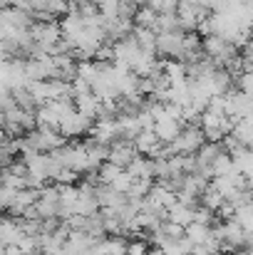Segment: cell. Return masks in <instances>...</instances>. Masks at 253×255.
I'll list each match as a JSON object with an SVG mask.
<instances>
[{
	"label": "cell",
	"instance_id": "7c38bea8",
	"mask_svg": "<svg viewBox=\"0 0 253 255\" xmlns=\"http://www.w3.org/2000/svg\"><path fill=\"white\" fill-rule=\"evenodd\" d=\"M129 243L122 238V236H114V238H99L87 255H127Z\"/></svg>",
	"mask_w": 253,
	"mask_h": 255
},
{
	"label": "cell",
	"instance_id": "f546056e",
	"mask_svg": "<svg viewBox=\"0 0 253 255\" xmlns=\"http://www.w3.org/2000/svg\"><path fill=\"white\" fill-rule=\"evenodd\" d=\"M77 176H80L77 171L62 169L60 173H57V176H55V181H57V183H75V181H77Z\"/></svg>",
	"mask_w": 253,
	"mask_h": 255
},
{
	"label": "cell",
	"instance_id": "e575fe53",
	"mask_svg": "<svg viewBox=\"0 0 253 255\" xmlns=\"http://www.w3.org/2000/svg\"><path fill=\"white\" fill-rule=\"evenodd\" d=\"M251 149H253V146H251Z\"/></svg>",
	"mask_w": 253,
	"mask_h": 255
},
{
	"label": "cell",
	"instance_id": "e0dca14e",
	"mask_svg": "<svg viewBox=\"0 0 253 255\" xmlns=\"http://www.w3.org/2000/svg\"><path fill=\"white\" fill-rule=\"evenodd\" d=\"M132 37L137 40V45H139L144 52H157V40H159V32H157V30H149V27H134Z\"/></svg>",
	"mask_w": 253,
	"mask_h": 255
},
{
	"label": "cell",
	"instance_id": "f1b7e54d",
	"mask_svg": "<svg viewBox=\"0 0 253 255\" xmlns=\"http://www.w3.org/2000/svg\"><path fill=\"white\" fill-rule=\"evenodd\" d=\"M15 196H17V188H10V186H2V188H0V203H2V208H5V211L12 206Z\"/></svg>",
	"mask_w": 253,
	"mask_h": 255
},
{
	"label": "cell",
	"instance_id": "83f0119b",
	"mask_svg": "<svg viewBox=\"0 0 253 255\" xmlns=\"http://www.w3.org/2000/svg\"><path fill=\"white\" fill-rule=\"evenodd\" d=\"M149 243L144 241V238H137V241H132L129 243V248H127V255H149Z\"/></svg>",
	"mask_w": 253,
	"mask_h": 255
},
{
	"label": "cell",
	"instance_id": "4dcf8cb0",
	"mask_svg": "<svg viewBox=\"0 0 253 255\" xmlns=\"http://www.w3.org/2000/svg\"><path fill=\"white\" fill-rule=\"evenodd\" d=\"M241 57L246 60V65H249V67H253V37L244 45V47H241Z\"/></svg>",
	"mask_w": 253,
	"mask_h": 255
},
{
	"label": "cell",
	"instance_id": "277c9868",
	"mask_svg": "<svg viewBox=\"0 0 253 255\" xmlns=\"http://www.w3.org/2000/svg\"><path fill=\"white\" fill-rule=\"evenodd\" d=\"M179 20H181V30H186V32H194V30H199V25L211 15V10L209 7H204V5H199V2H186V0H181L179 2Z\"/></svg>",
	"mask_w": 253,
	"mask_h": 255
},
{
	"label": "cell",
	"instance_id": "6da1fadb",
	"mask_svg": "<svg viewBox=\"0 0 253 255\" xmlns=\"http://www.w3.org/2000/svg\"><path fill=\"white\" fill-rule=\"evenodd\" d=\"M75 112V99H52L37 107V124L42 127H52L60 129V124L65 122V117Z\"/></svg>",
	"mask_w": 253,
	"mask_h": 255
},
{
	"label": "cell",
	"instance_id": "5bb4252c",
	"mask_svg": "<svg viewBox=\"0 0 253 255\" xmlns=\"http://www.w3.org/2000/svg\"><path fill=\"white\" fill-rule=\"evenodd\" d=\"M127 171L134 176V178H157V171H154V159L152 156H144V154H139L129 166Z\"/></svg>",
	"mask_w": 253,
	"mask_h": 255
},
{
	"label": "cell",
	"instance_id": "4fadbf2b",
	"mask_svg": "<svg viewBox=\"0 0 253 255\" xmlns=\"http://www.w3.org/2000/svg\"><path fill=\"white\" fill-rule=\"evenodd\" d=\"M75 107L84 112V114H89L92 119H97L99 117V109H102V97L94 92V89H89V92H80V94H75Z\"/></svg>",
	"mask_w": 253,
	"mask_h": 255
},
{
	"label": "cell",
	"instance_id": "484cf974",
	"mask_svg": "<svg viewBox=\"0 0 253 255\" xmlns=\"http://www.w3.org/2000/svg\"><path fill=\"white\" fill-rule=\"evenodd\" d=\"M236 87H239L241 92H249V94H253V67H249L246 72H241V75L236 77Z\"/></svg>",
	"mask_w": 253,
	"mask_h": 255
},
{
	"label": "cell",
	"instance_id": "30bf717a",
	"mask_svg": "<svg viewBox=\"0 0 253 255\" xmlns=\"http://www.w3.org/2000/svg\"><path fill=\"white\" fill-rule=\"evenodd\" d=\"M25 228H22V221L20 216H7L0 226V241L2 246H20V241L25 238Z\"/></svg>",
	"mask_w": 253,
	"mask_h": 255
},
{
	"label": "cell",
	"instance_id": "7a4b0ae2",
	"mask_svg": "<svg viewBox=\"0 0 253 255\" xmlns=\"http://www.w3.org/2000/svg\"><path fill=\"white\" fill-rule=\"evenodd\" d=\"M157 52L164 55V57H171V60H184L186 57V30L159 32Z\"/></svg>",
	"mask_w": 253,
	"mask_h": 255
},
{
	"label": "cell",
	"instance_id": "ffe728a7",
	"mask_svg": "<svg viewBox=\"0 0 253 255\" xmlns=\"http://www.w3.org/2000/svg\"><path fill=\"white\" fill-rule=\"evenodd\" d=\"M224 203H226V196H224L214 183H209L206 191L201 193V206H206V208H211V211H219Z\"/></svg>",
	"mask_w": 253,
	"mask_h": 255
},
{
	"label": "cell",
	"instance_id": "d6986e66",
	"mask_svg": "<svg viewBox=\"0 0 253 255\" xmlns=\"http://www.w3.org/2000/svg\"><path fill=\"white\" fill-rule=\"evenodd\" d=\"M244 146H253V117H246V119H239L236 122V127H234V131H231Z\"/></svg>",
	"mask_w": 253,
	"mask_h": 255
},
{
	"label": "cell",
	"instance_id": "9c48e42d",
	"mask_svg": "<svg viewBox=\"0 0 253 255\" xmlns=\"http://www.w3.org/2000/svg\"><path fill=\"white\" fill-rule=\"evenodd\" d=\"M137 156H139V151H137L134 141L119 139V141H114V144L109 146V159H107V161H112V164H117V166L127 169V166H129Z\"/></svg>",
	"mask_w": 253,
	"mask_h": 255
},
{
	"label": "cell",
	"instance_id": "cb8c5ba5",
	"mask_svg": "<svg viewBox=\"0 0 253 255\" xmlns=\"http://www.w3.org/2000/svg\"><path fill=\"white\" fill-rule=\"evenodd\" d=\"M221 241L216 238V233L209 238V241H204V243H196L194 246V255H219L221 253Z\"/></svg>",
	"mask_w": 253,
	"mask_h": 255
},
{
	"label": "cell",
	"instance_id": "603a6c76",
	"mask_svg": "<svg viewBox=\"0 0 253 255\" xmlns=\"http://www.w3.org/2000/svg\"><path fill=\"white\" fill-rule=\"evenodd\" d=\"M244 228H246V233L251 236L253 233V201H249V203H244V206H239L236 208V216H234Z\"/></svg>",
	"mask_w": 253,
	"mask_h": 255
},
{
	"label": "cell",
	"instance_id": "8992f818",
	"mask_svg": "<svg viewBox=\"0 0 253 255\" xmlns=\"http://www.w3.org/2000/svg\"><path fill=\"white\" fill-rule=\"evenodd\" d=\"M57 151H60V156H62V164H65L67 169L77 171V173L92 171L87 144H70V146H62V149H57Z\"/></svg>",
	"mask_w": 253,
	"mask_h": 255
},
{
	"label": "cell",
	"instance_id": "1f68e13d",
	"mask_svg": "<svg viewBox=\"0 0 253 255\" xmlns=\"http://www.w3.org/2000/svg\"><path fill=\"white\" fill-rule=\"evenodd\" d=\"M124 2H129V5H134V7H142V5H147V0H124Z\"/></svg>",
	"mask_w": 253,
	"mask_h": 255
},
{
	"label": "cell",
	"instance_id": "2e32d148",
	"mask_svg": "<svg viewBox=\"0 0 253 255\" xmlns=\"http://www.w3.org/2000/svg\"><path fill=\"white\" fill-rule=\"evenodd\" d=\"M194 211H196V208H191V206L176 201V203L167 211V221H174V223H179V226L186 228L189 223H194Z\"/></svg>",
	"mask_w": 253,
	"mask_h": 255
},
{
	"label": "cell",
	"instance_id": "7402d4cb",
	"mask_svg": "<svg viewBox=\"0 0 253 255\" xmlns=\"http://www.w3.org/2000/svg\"><path fill=\"white\" fill-rule=\"evenodd\" d=\"M122 166H117V164H112V161H104L99 169H97V178H99V183H107V186H112L119 176H122Z\"/></svg>",
	"mask_w": 253,
	"mask_h": 255
},
{
	"label": "cell",
	"instance_id": "d6a6232c",
	"mask_svg": "<svg viewBox=\"0 0 253 255\" xmlns=\"http://www.w3.org/2000/svg\"><path fill=\"white\" fill-rule=\"evenodd\" d=\"M149 255H167V253H164V248H159V246H154V248L149 251Z\"/></svg>",
	"mask_w": 253,
	"mask_h": 255
},
{
	"label": "cell",
	"instance_id": "8fae6325",
	"mask_svg": "<svg viewBox=\"0 0 253 255\" xmlns=\"http://www.w3.org/2000/svg\"><path fill=\"white\" fill-rule=\"evenodd\" d=\"M40 196H42V191H40V188H32V186L20 188V191H17V196H15V201H12V206L7 208V213H10V216H22L27 208L37 206Z\"/></svg>",
	"mask_w": 253,
	"mask_h": 255
},
{
	"label": "cell",
	"instance_id": "52a82bcc",
	"mask_svg": "<svg viewBox=\"0 0 253 255\" xmlns=\"http://www.w3.org/2000/svg\"><path fill=\"white\" fill-rule=\"evenodd\" d=\"M92 139H97L99 144H107L112 146L114 141L122 139V129H119V119L112 117V119H97L94 129H92Z\"/></svg>",
	"mask_w": 253,
	"mask_h": 255
},
{
	"label": "cell",
	"instance_id": "d4e9b609",
	"mask_svg": "<svg viewBox=\"0 0 253 255\" xmlns=\"http://www.w3.org/2000/svg\"><path fill=\"white\" fill-rule=\"evenodd\" d=\"M162 231L167 233V238H184V236H186V228H184V226H179V223H174V221H167V218H164V223H162Z\"/></svg>",
	"mask_w": 253,
	"mask_h": 255
},
{
	"label": "cell",
	"instance_id": "836d02e7",
	"mask_svg": "<svg viewBox=\"0 0 253 255\" xmlns=\"http://www.w3.org/2000/svg\"><path fill=\"white\" fill-rule=\"evenodd\" d=\"M249 248H251V251H253V233H251V236H249Z\"/></svg>",
	"mask_w": 253,
	"mask_h": 255
},
{
	"label": "cell",
	"instance_id": "ac0fdd59",
	"mask_svg": "<svg viewBox=\"0 0 253 255\" xmlns=\"http://www.w3.org/2000/svg\"><path fill=\"white\" fill-rule=\"evenodd\" d=\"M159 248H164V253L167 255H194V243L184 236V238H169L164 246H159Z\"/></svg>",
	"mask_w": 253,
	"mask_h": 255
},
{
	"label": "cell",
	"instance_id": "4316f807",
	"mask_svg": "<svg viewBox=\"0 0 253 255\" xmlns=\"http://www.w3.org/2000/svg\"><path fill=\"white\" fill-rule=\"evenodd\" d=\"M194 221H196V223H204V226H211V223L216 221V216H214V211H211V208L201 206V208H196V211H194Z\"/></svg>",
	"mask_w": 253,
	"mask_h": 255
},
{
	"label": "cell",
	"instance_id": "44dd1931",
	"mask_svg": "<svg viewBox=\"0 0 253 255\" xmlns=\"http://www.w3.org/2000/svg\"><path fill=\"white\" fill-rule=\"evenodd\" d=\"M211 236H214V228H211V226H204V223H196V221L186 226V238H189L194 246H196V243L209 241Z\"/></svg>",
	"mask_w": 253,
	"mask_h": 255
},
{
	"label": "cell",
	"instance_id": "ba28073f",
	"mask_svg": "<svg viewBox=\"0 0 253 255\" xmlns=\"http://www.w3.org/2000/svg\"><path fill=\"white\" fill-rule=\"evenodd\" d=\"M134 146H137V151H139V154L157 159V156H162L164 141L159 139V134H157L154 129H142V131L137 134V139H134Z\"/></svg>",
	"mask_w": 253,
	"mask_h": 255
},
{
	"label": "cell",
	"instance_id": "9a60e30c",
	"mask_svg": "<svg viewBox=\"0 0 253 255\" xmlns=\"http://www.w3.org/2000/svg\"><path fill=\"white\" fill-rule=\"evenodd\" d=\"M159 17H162L159 10H154L152 5H142V7H137V12H134V25H137V27L157 30V27H159Z\"/></svg>",
	"mask_w": 253,
	"mask_h": 255
},
{
	"label": "cell",
	"instance_id": "5b68a950",
	"mask_svg": "<svg viewBox=\"0 0 253 255\" xmlns=\"http://www.w3.org/2000/svg\"><path fill=\"white\" fill-rule=\"evenodd\" d=\"M92 129H94V119H92L89 114L80 112L77 107H75V112H70V114L65 117V122L60 124V131H62L67 139L84 136V134H87V131H92Z\"/></svg>",
	"mask_w": 253,
	"mask_h": 255
},
{
	"label": "cell",
	"instance_id": "3957f363",
	"mask_svg": "<svg viewBox=\"0 0 253 255\" xmlns=\"http://www.w3.org/2000/svg\"><path fill=\"white\" fill-rule=\"evenodd\" d=\"M214 233H216V238H219L226 248H231V251L249 246V233H246V228H244L236 218H229V221L219 223Z\"/></svg>",
	"mask_w": 253,
	"mask_h": 255
}]
</instances>
